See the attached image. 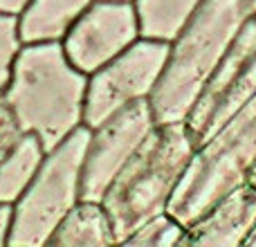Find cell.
Listing matches in <instances>:
<instances>
[{
    "label": "cell",
    "mask_w": 256,
    "mask_h": 247,
    "mask_svg": "<svg viewBox=\"0 0 256 247\" xmlns=\"http://www.w3.org/2000/svg\"><path fill=\"white\" fill-rule=\"evenodd\" d=\"M88 74L74 68L61 40L22 43L2 102L22 132H34L45 150L84 124Z\"/></svg>",
    "instance_id": "obj_1"
},
{
    "label": "cell",
    "mask_w": 256,
    "mask_h": 247,
    "mask_svg": "<svg viewBox=\"0 0 256 247\" xmlns=\"http://www.w3.org/2000/svg\"><path fill=\"white\" fill-rule=\"evenodd\" d=\"M250 14L248 0H202L171 43L162 76L148 97L155 122H186Z\"/></svg>",
    "instance_id": "obj_2"
},
{
    "label": "cell",
    "mask_w": 256,
    "mask_h": 247,
    "mask_svg": "<svg viewBox=\"0 0 256 247\" xmlns=\"http://www.w3.org/2000/svg\"><path fill=\"white\" fill-rule=\"evenodd\" d=\"M196 146L184 122L158 124L148 132L102 200L112 222L115 245H124L142 222L166 212Z\"/></svg>",
    "instance_id": "obj_3"
},
{
    "label": "cell",
    "mask_w": 256,
    "mask_h": 247,
    "mask_svg": "<svg viewBox=\"0 0 256 247\" xmlns=\"http://www.w3.org/2000/svg\"><path fill=\"white\" fill-rule=\"evenodd\" d=\"M256 168V97L196 146L166 212L189 227Z\"/></svg>",
    "instance_id": "obj_4"
},
{
    "label": "cell",
    "mask_w": 256,
    "mask_h": 247,
    "mask_svg": "<svg viewBox=\"0 0 256 247\" xmlns=\"http://www.w3.org/2000/svg\"><path fill=\"white\" fill-rule=\"evenodd\" d=\"M90 128L81 124L61 144L48 150L27 191L14 204L12 247L48 245L54 230L81 200V171Z\"/></svg>",
    "instance_id": "obj_5"
},
{
    "label": "cell",
    "mask_w": 256,
    "mask_h": 247,
    "mask_svg": "<svg viewBox=\"0 0 256 247\" xmlns=\"http://www.w3.org/2000/svg\"><path fill=\"white\" fill-rule=\"evenodd\" d=\"M168 50L171 43L140 36L112 61L88 74L84 106L86 126L94 128L122 108L148 99L166 66Z\"/></svg>",
    "instance_id": "obj_6"
},
{
    "label": "cell",
    "mask_w": 256,
    "mask_h": 247,
    "mask_svg": "<svg viewBox=\"0 0 256 247\" xmlns=\"http://www.w3.org/2000/svg\"><path fill=\"white\" fill-rule=\"evenodd\" d=\"M252 97H256V12L243 22L218 70L186 117L184 124L196 144H202Z\"/></svg>",
    "instance_id": "obj_7"
},
{
    "label": "cell",
    "mask_w": 256,
    "mask_h": 247,
    "mask_svg": "<svg viewBox=\"0 0 256 247\" xmlns=\"http://www.w3.org/2000/svg\"><path fill=\"white\" fill-rule=\"evenodd\" d=\"M158 126L148 99L135 102L117 110L106 122L90 128L81 171V200L102 202L106 189L124 168L130 155Z\"/></svg>",
    "instance_id": "obj_8"
},
{
    "label": "cell",
    "mask_w": 256,
    "mask_h": 247,
    "mask_svg": "<svg viewBox=\"0 0 256 247\" xmlns=\"http://www.w3.org/2000/svg\"><path fill=\"white\" fill-rule=\"evenodd\" d=\"M140 38L135 2L92 0L63 36V50L74 68L92 74Z\"/></svg>",
    "instance_id": "obj_9"
},
{
    "label": "cell",
    "mask_w": 256,
    "mask_h": 247,
    "mask_svg": "<svg viewBox=\"0 0 256 247\" xmlns=\"http://www.w3.org/2000/svg\"><path fill=\"white\" fill-rule=\"evenodd\" d=\"M256 227V186L252 182L222 196L212 209L191 222L182 245L186 247H236L245 245Z\"/></svg>",
    "instance_id": "obj_10"
},
{
    "label": "cell",
    "mask_w": 256,
    "mask_h": 247,
    "mask_svg": "<svg viewBox=\"0 0 256 247\" xmlns=\"http://www.w3.org/2000/svg\"><path fill=\"white\" fill-rule=\"evenodd\" d=\"M92 0H30L18 16L22 43L63 40L72 22L90 7Z\"/></svg>",
    "instance_id": "obj_11"
},
{
    "label": "cell",
    "mask_w": 256,
    "mask_h": 247,
    "mask_svg": "<svg viewBox=\"0 0 256 247\" xmlns=\"http://www.w3.org/2000/svg\"><path fill=\"white\" fill-rule=\"evenodd\" d=\"M48 245L54 247H106L115 245L112 222L102 202L79 200L63 216Z\"/></svg>",
    "instance_id": "obj_12"
},
{
    "label": "cell",
    "mask_w": 256,
    "mask_h": 247,
    "mask_svg": "<svg viewBox=\"0 0 256 247\" xmlns=\"http://www.w3.org/2000/svg\"><path fill=\"white\" fill-rule=\"evenodd\" d=\"M45 153L40 140L34 132H25L16 146L0 160V202L16 204L34 180Z\"/></svg>",
    "instance_id": "obj_13"
},
{
    "label": "cell",
    "mask_w": 256,
    "mask_h": 247,
    "mask_svg": "<svg viewBox=\"0 0 256 247\" xmlns=\"http://www.w3.org/2000/svg\"><path fill=\"white\" fill-rule=\"evenodd\" d=\"M140 20V36L173 43L202 0H132Z\"/></svg>",
    "instance_id": "obj_14"
},
{
    "label": "cell",
    "mask_w": 256,
    "mask_h": 247,
    "mask_svg": "<svg viewBox=\"0 0 256 247\" xmlns=\"http://www.w3.org/2000/svg\"><path fill=\"white\" fill-rule=\"evenodd\" d=\"M186 227L178 218H173L168 212H162L158 216L142 222L135 232L124 240V245H140V247H173L182 245Z\"/></svg>",
    "instance_id": "obj_15"
},
{
    "label": "cell",
    "mask_w": 256,
    "mask_h": 247,
    "mask_svg": "<svg viewBox=\"0 0 256 247\" xmlns=\"http://www.w3.org/2000/svg\"><path fill=\"white\" fill-rule=\"evenodd\" d=\"M22 48L20 32H18V16L0 12V102L4 99L7 86L12 81L14 61Z\"/></svg>",
    "instance_id": "obj_16"
},
{
    "label": "cell",
    "mask_w": 256,
    "mask_h": 247,
    "mask_svg": "<svg viewBox=\"0 0 256 247\" xmlns=\"http://www.w3.org/2000/svg\"><path fill=\"white\" fill-rule=\"evenodd\" d=\"M25 135L20 128V124L16 122L14 112L9 110V106L4 102H0V160L20 142V137Z\"/></svg>",
    "instance_id": "obj_17"
},
{
    "label": "cell",
    "mask_w": 256,
    "mask_h": 247,
    "mask_svg": "<svg viewBox=\"0 0 256 247\" xmlns=\"http://www.w3.org/2000/svg\"><path fill=\"white\" fill-rule=\"evenodd\" d=\"M12 222H14V204H2L0 202V247L9 243Z\"/></svg>",
    "instance_id": "obj_18"
},
{
    "label": "cell",
    "mask_w": 256,
    "mask_h": 247,
    "mask_svg": "<svg viewBox=\"0 0 256 247\" xmlns=\"http://www.w3.org/2000/svg\"><path fill=\"white\" fill-rule=\"evenodd\" d=\"M30 4V0H0V12L2 14H14V16H20L22 9Z\"/></svg>",
    "instance_id": "obj_19"
},
{
    "label": "cell",
    "mask_w": 256,
    "mask_h": 247,
    "mask_svg": "<svg viewBox=\"0 0 256 247\" xmlns=\"http://www.w3.org/2000/svg\"><path fill=\"white\" fill-rule=\"evenodd\" d=\"M245 245H250V247H256V227L252 230V234L248 236V240H245Z\"/></svg>",
    "instance_id": "obj_20"
},
{
    "label": "cell",
    "mask_w": 256,
    "mask_h": 247,
    "mask_svg": "<svg viewBox=\"0 0 256 247\" xmlns=\"http://www.w3.org/2000/svg\"><path fill=\"white\" fill-rule=\"evenodd\" d=\"M248 7H250V12H256V0H248Z\"/></svg>",
    "instance_id": "obj_21"
},
{
    "label": "cell",
    "mask_w": 256,
    "mask_h": 247,
    "mask_svg": "<svg viewBox=\"0 0 256 247\" xmlns=\"http://www.w3.org/2000/svg\"><path fill=\"white\" fill-rule=\"evenodd\" d=\"M250 182H252V184L256 186V168H254V173H252V180H250Z\"/></svg>",
    "instance_id": "obj_22"
},
{
    "label": "cell",
    "mask_w": 256,
    "mask_h": 247,
    "mask_svg": "<svg viewBox=\"0 0 256 247\" xmlns=\"http://www.w3.org/2000/svg\"><path fill=\"white\" fill-rule=\"evenodd\" d=\"M128 2H132V0H128Z\"/></svg>",
    "instance_id": "obj_23"
}]
</instances>
